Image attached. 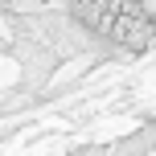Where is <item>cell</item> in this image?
Returning a JSON list of instances; mask_svg holds the SVG:
<instances>
[{"mask_svg":"<svg viewBox=\"0 0 156 156\" xmlns=\"http://www.w3.org/2000/svg\"><path fill=\"white\" fill-rule=\"evenodd\" d=\"M123 62H140L156 49V21L148 0H58Z\"/></svg>","mask_w":156,"mask_h":156,"instance_id":"cell-1","label":"cell"},{"mask_svg":"<svg viewBox=\"0 0 156 156\" xmlns=\"http://www.w3.org/2000/svg\"><path fill=\"white\" fill-rule=\"evenodd\" d=\"M107 156H156V115H144V123L136 132L119 136L107 148Z\"/></svg>","mask_w":156,"mask_h":156,"instance_id":"cell-2","label":"cell"},{"mask_svg":"<svg viewBox=\"0 0 156 156\" xmlns=\"http://www.w3.org/2000/svg\"><path fill=\"white\" fill-rule=\"evenodd\" d=\"M66 156H107V144H74Z\"/></svg>","mask_w":156,"mask_h":156,"instance_id":"cell-3","label":"cell"}]
</instances>
